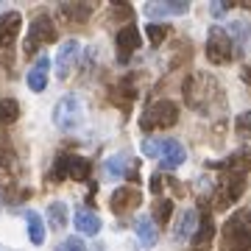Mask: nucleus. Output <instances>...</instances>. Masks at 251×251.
I'll return each instance as SVG.
<instances>
[{
    "label": "nucleus",
    "mask_w": 251,
    "mask_h": 251,
    "mask_svg": "<svg viewBox=\"0 0 251 251\" xmlns=\"http://www.w3.org/2000/svg\"><path fill=\"white\" fill-rule=\"evenodd\" d=\"M171 215H173V201H171V198H156L151 221H153L156 226H165L168 221H171Z\"/></svg>",
    "instance_id": "nucleus-23"
},
{
    "label": "nucleus",
    "mask_w": 251,
    "mask_h": 251,
    "mask_svg": "<svg viewBox=\"0 0 251 251\" xmlns=\"http://www.w3.org/2000/svg\"><path fill=\"white\" fill-rule=\"evenodd\" d=\"M73 221H75V229H78L81 234H92V237H95V234L100 232V218L95 215V212H90V209H78Z\"/></svg>",
    "instance_id": "nucleus-19"
},
{
    "label": "nucleus",
    "mask_w": 251,
    "mask_h": 251,
    "mask_svg": "<svg viewBox=\"0 0 251 251\" xmlns=\"http://www.w3.org/2000/svg\"><path fill=\"white\" fill-rule=\"evenodd\" d=\"M165 184H168V176H162V173H156V176L151 179V193H153V196H159L162 190H165Z\"/></svg>",
    "instance_id": "nucleus-33"
},
{
    "label": "nucleus",
    "mask_w": 251,
    "mask_h": 251,
    "mask_svg": "<svg viewBox=\"0 0 251 251\" xmlns=\"http://www.w3.org/2000/svg\"><path fill=\"white\" fill-rule=\"evenodd\" d=\"M14 184V168H11V156L0 153V187H11Z\"/></svg>",
    "instance_id": "nucleus-27"
},
{
    "label": "nucleus",
    "mask_w": 251,
    "mask_h": 251,
    "mask_svg": "<svg viewBox=\"0 0 251 251\" xmlns=\"http://www.w3.org/2000/svg\"><path fill=\"white\" fill-rule=\"evenodd\" d=\"M159 165L162 171H176L179 165H184V159H187V151H184V145L179 143V140H173V137H165L162 140V148H159Z\"/></svg>",
    "instance_id": "nucleus-8"
},
{
    "label": "nucleus",
    "mask_w": 251,
    "mask_h": 251,
    "mask_svg": "<svg viewBox=\"0 0 251 251\" xmlns=\"http://www.w3.org/2000/svg\"><path fill=\"white\" fill-rule=\"evenodd\" d=\"M92 173V162L84 159V156H75V153H67V179L73 181H90Z\"/></svg>",
    "instance_id": "nucleus-15"
},
{
    "label": "nucleus",
    "mask_w": 251,
    "mask_h": 251,
    "mask_svg": "<svg viewBox=\"0 0 251 251\" xmlns=\"http://www.w3.org/2000/svg\"><path fill=\"white\" fill-rule=\"evenodd\" d=\"M53 251H87V246H84L81 237H67V240H62Z\"/></svg>",
    "instance_id": "nucleus-29"
},
{
    "label": "nucleus",
    "mask_w": 251,
    "mask_h": 251,
    "mask_svg": "<svg viewBox=\"0 0 251 251\" xmlns=\"http://www.w3.org/2000/svg\"><path fill=\"white\" fill-rule=\"evenodd\" d=\"M64 179H67V153H59L53 162V171L48 173V181L50 184H62Z\"/></svg>",
    "instance_id": "nucleus-26"
},
{
    "label": "nucleus",
    "mask_w": 251,
    "mask_h": 251,
    "mask_svg": "<svg viewBox=\"0 0 251 251\" xmlns=\"http://www.w3.org/2000/svg\"><path fill=\"white\" fill-rule=\"evenodd\" d=\"M190 251H209L206 246H198V249H190Z\"/></svg>",
    "instance_id": "nucleus-34"
},
{
    "label": "nucleus",
    "mask_w": 251,
    "mask_h": 251,
    "mask_svg": "<svg viewBox=\"0 0 251 251\" xmlns=\"http://www.w3.org/2000/svg\"><path fill=\"white\" fill-rule=\"evenodd\" d=\"M159 148H162V137H148V140L143 143V153L145 156H151V159L159 156Z\"/></svg>",
    "instance_id": "nucleus-30"
},
{
    "label": "nucleus",
    "mask_w": 251,
    "mask_h": 251,
    "mask_svg": "<svg viewBox=\"0 0 251 251\" xmlns=\"http://www.w3.org/2000/svg\"><path fill=\"white\" fill-rule=\"evenodd\" d=\"M184 100H187V106L196 109V112H209L215 103L224 100L218 78L209 75V73H201V70L190 73L187 81H184Z\"/></svg>",
    "instance_id": "nucleus-1"
},
{
    "label": "nucleus",
    "mask_w": 251,
    "mask_h": 251,
    "mask_svg": "<svg viewBox=\"0 0 251 251\" xmlns=\"http://www.w3.org/2000/svg\"><path fill=\"white\" fill-rule=\"evenodd\" d=\"M115 45H117V59H120V62H128V56L143 45L140 28L137 25H123L120 31H117V36H115Z\"/></svg>",
    "instance_id": "nucleus-11"
},
{
    "label": "nucleus",
    "mask_w": 251,
    "mask_h": 251,
    "mask_svg": "<svg viewBox=\"0 0 251 251\" xmlns=\"http://www.w3.org/2000/svg\"><path fill=\"white\" fill-rule=\"evenodd\" d=\"M249 123H251V115L249 112H243V115L237 117V137H243V140L249 137Z\"/></svg>",
    "instance_id": "nucleus-32"
},
{
    "label": "nucleus",
    "mask_w": 251,
    "mask_h": 251,
    "mask_svg": "<svg viewBox=\"0 0 251 251\" xmlns=\"http://www.w3.org/2000/svg\"><path fill=\"white\" fill-rule=\"evenodd\" d=\"M196 226H198L196 209H184V212L179 215V221H176V229H173V234H176L179 240H190V237H193V232H196Z\"/></svg>",
    "instance_id": "nucleus-20"
},
{
    "label": "nucleus",
    "mask_w": 251,
    "mask_h": 251,
    "mask_svg": "<svg viewBox=\"0 0 251 251\" xmlns=\"http://www.w3.org/2000/svg\"><path fill=\"white\" fill-rule=\"evenodd\" d=\"M53 123L62 131H75L84 123V103L78 95H64L53 109Z\"/></svg>",
    "instance_id": "nucleus-7"
},
{
    "label": "nucleus",
    "mask_w": 251,
    "mask_h": 251,
    "mask_svg": "<svg viewBox=\"0 0 251 251\" xmlns=\"http://www.w3.org/2000/svg\"><path fill=\"white\" fill-rule=\"evenodd\" d=\"M224 176L215 184V196H212V206L215 209H229L232 204L240 201V196L246 193V173L240 171H229L224 168Z\"/></svg>",
    "instance_id": "nucleus-4"
},
{
    "label": "nucleus",
    "mask_w": 251,
    "mask_h": 251,
    "mask_svg": "<svg viewBox=\"0 0 251 251\" xmlns=\"http://www.w3.org/2000/svg\"><path fill=\"white\" fill-rule=\"evenodd\" d=\"M78 56H81V42L78 39L62 42L59 53H56V75H59V78H67V75L73 73V67L78 64Z\"/></svg>",
    "instance_id": "nucleus-9"
},
{
    "label": "nucleus",
    "mask_w": 251,
    "mask_h": 251,
    "mask_svg": "<svg viewBox=\"0 0 251 251\" xmlns=\"http://www.w3.org/2000/svg\"><path fill=\"white\" fill-rule=\"evenodd\" d=\"M20 25H23L20 11H6V14H0V48L14 45V39H17V34H20Z\"/></svg>",
    "instance_id": "nucleus-12"
},
{
    "label": "nucleus",
    "mask_w": 251,
    "mask_h": 251,
    "mask_svg": "<svg viewBox=\"0 0 251 251\" xmlns=\"http://www.w3.org/2000/svg\"><path fill=\"white\" fill-rule=\"evenodd\" d=\"M48 226L56 229V232L67 226V204H62V201H50L48 204Z\"/></svg>",
    "instance_id": "nucleus-22"
},
{
    "label": "nucleus",
    "mask_w": 251,
    "mask_h": 251,
    "mask_svg": "<svg viewBox=\"0 0 251 251\" xmlns=\"http://www.w3.org/2000/svg\"><path fill=\"white\" fill-rule=\"evenodd\" d=\"M212 234H215V224H212V215L204 209V218L198 221L196 232H193V237H190V243H193V249H198V246H209V240H212Z\"/></svg>",
    "instance_id": "nucleus-18"
},
{
    "label": "nucleus",
    "mask_w": 251,
    "mask_h": 251,
    "mask_svg": "<svg viewBox=\"0 0 251 251\" xmlns=\"http://www.w3.org/2000/svg\"><path fill=\"white\" fill-rule=\"evenodd\" d=\"M20 117V103L14 98H3L0 100V123H14Z\"/></svg>",
    "instance_id": "nucleus-24"
},
{
    "label": "nucleus",
    "mask_w": 251,
    "mask_h": 251,
    "mask_svg": "<svg viewBox=\"0 0 251 251\" xmlns=\"http://www.w3.org/2000/svg\"><path fill=\"white\" fill-rule=\"evenodd\" d=\"M206 59L212 64H226L232 62L237 53V48H234V42L229 39V34L224 31V25H212L209 28V36H206V48H204Z\"/></svg>",
    "instance_id": "nucleus-6"
},
{
    "label": "nucleus",
    "mask_w": 251,
    "mask_h": 251,
    "mask_svg": "<svg viewBox=\"0 0 251 251\" xmlns=\"http://www.w3.org/2000/svg\"><path fill=\"white\" fill-rule=\"evenodd\" d=\"M98 251H103V246H98Z\"/></svg>",
    "instance_id": "nucleus-35"
},
{
    "label": "nucleus",
    "mask_w": 251,
    "mask_h": 251,
    "mask_svg": "<svg viewBox=\"0 0 251 251\" xmlns=\"http://www.w3.org/2000/svg\"><path fill=\"white\" fill-rule=\"evenodd\" d=\"M25 226H28V237L34 246H42L45 243V224H42V215L36 209H28L25 212Z\"/></svg>",
    "instance_id": "nucleus-21"
},
{
    "label": "nucleus",
    "mask_w": 251,
    "mask_h": 251,
    "mask_svg": "<svg viewBox=\"0 0 251 251\" xmlns=\"http://www.w3.org/2000/svg\"><path fill=\"white\" fill-rule=\"evenodd\" d=\"M56 36L59 34H56V25H53V20H50V14L39 11L31 20V25H28V36H25V42H23V50H25V56H34L42 45L56 42Z\"/></svg>",
    "instance_id": "nucleus-5"
},
{
    "label": "nucleus",
    "mask_w": 251,
    "mask_h": 251,
    "mask_svg": "<svg viewBox=\"0 0 251 251\" xmlns=\"http://www.w3.org/2000/svg\"><path fill=\"white\" fill-rule=\"evenodd\" d=\"M112 17H115V20H131V17H134V9H131V6H126V3L112 6Z\"/></svg>",
    "instance_id": "nucleus-31"
},
{
    "label": "nucleus",
    "mask_w": 251,
    "mask_h": 251,
    "mask_svg": "<svg viewBox=\"0 0 251 251\" xmlns=\"http://www.w3.org/2000/svg\"><path fill=\"white\" fill-rule=\"evenodd\" d=\"M251 246V226H249V209H237L224 224L221 232V251H249Z\"/></svg>",
    "instance_id": "nucleus-2"
},
{
    "label": "nucleus",
    "mask_w": 251,
    "mask_h": 251,
    "mask_svg": "<svg viewBox=\"0 0 251 251\" xmlns=\"http://www.w3.org/2000/svg\"><path fill=\"white\" fill-rule=\"evenodd\" d=\"M145 34L151 39V45H162V42L171 36V25H165V23H151V25H145Z\"/></svg>",
    "instance_id": "nucleus-25"
},
{
    "label": "nucleus",
    "mask_w": 251,
    "mask_h": 251,
    "mask_svg": "<svg viewBox=\"0 0 251 251\" xmlns=\"http://www.w3.org/2000/svg\"><path fill=\"white\" fill-rule=\"evenodd\" d=\"M48 67H50V59H48V56H39L36 64L28 70L25 81H28V90L31 92H45V87H48Z\"/></svg>",
    "instance_id": "nucleus-13"
},
{
    "label": "nucleus",
    "mask_w": 251,
    "mask_h": 251,
    "mask_svg": "<svg viewBox=\"0 0 251 251\" xmlns=\"http://www.w3.org/2000/svg\"><path fill=\"white\" fill-rule=\"evenodd\" d=\"M176 123H179V103H173L168 98L153 100L140 115V128L143 131H162V128H173Z\"/></svg>",
    "instance_id": "nucleus-3"
},
{
    "label": "nucleus",
    "mask_w": 251,
    "mask_h": 251,
    "mask_svg": "<svg viewBox=\"0 0 251 251\" xmlns=\"http://www.w3.org/2000/svg\"><path fill=\"white\" fill-rule=\"evenodd\" d=\"M140 204H143V193L137 187H131V184L117 187L115 193H112V212H115V215H128V212L137 209Z\"/></svg>",
    "instance_id": "nucleus-10"
},
{
    "label": "nucleus",
    "mask_w": 251,
    "mask_h": 251,
    "mask_svg": "<svg viewBox=\"0 0 251 251\" xmlns=\"http://www.w3.org/2000/svg\"><path fill=\"white\" fill-rule=\"evenodd\" d=\"M106 173L109 176H126V156H109L106 159Z\"/></svg>",
    "instance_id": "nucleus-28"
},
{
    "label": "nucleus",
    "mask_w": 251,
    "mask_h": 251,
    "mask_svg": "<svg viewBox=\"0 0 251 251\" xmlns=\"http://www.w3.org/2000/svg\"><path fill=\"white\" fill-rule=\"evenodd\" d=\"M134 229H137L140 243H143V249H153V246H156V240H159V226L151 221V215L140 218V221L134 224Z\"/></svg>",
    "instance_id": "nucleus-16"
},
{
    "label": "nucleus",
    "mask_w": 251,
    "mask_h": 251,
    "mask_svg": "<svg viewBox=\"0 0 251 251\" xmlns=\"http://www.w3.org/2000/svg\"><path fill=\"white\" fill-rule=\"evenodd\" d=\"M92 9H95L92 3H62L59 6V14L64 20H70V23H87Z\"/></svg>",
    "instance_id": "nucleus-17"
},
{
    "label": "nucleus",
    "mask_w": 251,
    "mask_h": 251,
    "mask_svg": "<svg viewBox=\"0 0 251 251\" xmlns=\"http://www.w3.org/2000/svg\"><path fill=\"white\" fill-rule=\"evenodd\" d=\"M187 3L184 0H168V3H148L145 6V17H173V14H187Z\"/></svg>",
    "instance_id": "nucleus-14"
}]
</instances>
